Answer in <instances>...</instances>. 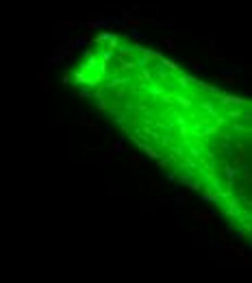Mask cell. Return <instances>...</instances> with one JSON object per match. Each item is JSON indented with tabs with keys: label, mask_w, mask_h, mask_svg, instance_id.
<instances>
[{
	"label": "cell",
	"mask_w": 252,
	"mask_h": 283,
	"mask_svg": "<svg viewBox=\"0 0 252 283\" xmlns=\"http://www.w3.org/2000/svg\"><path fill=\"white\" fill-rule=\"evenodd\" d=\"M72 87L252 246V98L192 77L122 33H100Z\"/></svg>",
	"instance_id": "obj_1"
}]
</instances>
